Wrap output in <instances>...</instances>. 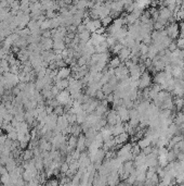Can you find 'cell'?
Wrapping results in <instances>:
<instances>
[{"instance_id":"8","label":"cell","mask_w":184,"mask_h":186,"mask_svg":"<svg viewBox=\"0 0 184 186\" xmlns=\"http://www.w3.org/2000/svg\"><path fill=\"white\" fill-rule=\"evenodd\" d=\"M146 166L148 167V168H151V167H157L158 166V154L157 152H151L150 155H147L146 156Z\"/></svg>"},{"instance_id":"4","label":"cell","mask_w":184,"mask_h":186,"mask_svg":"<svg viewBox=\"0 0 184 186\" xmlns=\"http://www.w3.org/2000/svg\"><path fill=\"white\" fill-rule=\"evenodd\" d=\"M172 77L171 73H167L165 71H159L156 72L153 77V81H154L155 84H158V85H162L164 83H166L168 79H170Z\"/></svg>"},{"instance_id":"18","label":"cell","mask_w":184,"mask_h":186,"mask_svg":"<svg viewBox=\"0 0 184 186\" xmlns=\"http://www.w3.org/2000/svg\"><path fill=\"white\" fill-rule=\"evenodd\" d=\"M182 72H183V68L172 67L171 75H172V77H174V79H182Z\"/></svg>"},{"instance_id":"20","label":"cell","mask_w":184,"mask_h":186,"mask_svg":"<svg viewBox=\"0 0 184 186\" xmlns=\"http://www.w3.org/2000/svg\"><path fill=\"white\" fill-rule=\"evenodd\" d=\"M82 133V129L81 125H78V124H70V134L75 136H79L80 134Z\"/></svg>"},{"instance_id":"31","label":"cell","mask_w":184,"mask_h":186,"mask_svg":"<svg viewBox=\"0 0 184 186\" xmlns=\"http://www.w3.org/2000/svg\"><path fill=\"white\" fill-rule=\"evenodd\" d=\"M153 146L152 145H150V146H147V147H145V148H143L142 150H141V151L143 152V154L144 155H146V156H147V155H150L151 152H153Z\"/></svg>"},{"instance_id":"10","label":"cell","mask_w":184,"mask_h":186,"mask_svg":"<svg viewBox=\"0 0 184 186\" xmlns=\"http://www.w3.org/2000/svg\"><path fill=\"white\" fill-rule=\"evenodd\" d=\"M119 174L117 171H112L110 174L107 175V184L110 185H116L119 183Z\"/></svg>"},{"instance_id":"23","label":"cell","mask_w":184,"mask_h":186,"mask_svg":"<svg viewBox=\"0 0 184 186\" xmlns=\"http://www.w3.org/2000/svg\"><path fill=\"white\" fill-rule=\"evenodd\" d=\"M138 145L140 146L141 149H143V148H145V147H147V146L151 145V140L148 137H146V136L145 137H142L138 140Z\"/></svg>"},{"instance_id":"33","label":"cell","mask_w":184,"mask_h":186,"mask_svg":"<svg viewBox=\"0 0 184 186\" xmlns=\"http://www.w3.org/2000/svg\"><path fill=\"white\" fill-rule=\"evenodd\" d=\"M179 30H180L179 37H183L184 38V22H181L180 24H179Z\"/></svg>"},{"instance_id":"3","label":"cell","mask_w":184,"mask_h":186,"mask_svg":"<svg viewBox=\"0 0 184 186\" xmlns=\"http://www.w3.org/2000/svg\"><path fill=\"white\" fill-rule=\"evenodd\" d=\"M105 118H106V121H107L108 125H115V124L122 123L115 108H114V109H112V110H108V111L106 112V114H105Z\"/></svg>"},{"instance_id":"9","label":"cell","mask_w":184,"mask_h":186,"mask_svg":"<svg viewBox=\"0 0 184 186\" xmlns=\"http://www.w3.org/2000/svg\"><path fill=\"white\" fill-rule=\"evenodd\" d=\"M129 74H130V76L140 79L141 74H142V70H141L140 64H139V63H134L133 65H131V67L129 68Z\"/></svg>"},{"instance_id":"22","label":"cell","mask_w":184,"mask_h":186,"mask_svg":"<svg viewBox=\"0 0 184 186\" xmlns=\"http://www.w3.org/2000/svg\"><path fill=\"white\" fill-rule=\"evenodd\" d=\"M101 89H102L103 93H104L105 95L107 96V95H110V94H113V93H114L115 87L112 86L110 84L106 83V84H104V85H102V88H101Z\"/></svg>"},{"instance_id":"16","label":"cell","mask_w":184,"mask_h":186,"mask_svg":"<svg viewBox=\"0 0 184 186\" xmlns=\"http://www.w3.org/2000/svg\"><path fill=\"white\" fill-rule=\"evenodd\" d=\"M146 162V155L143 154L142 151L138 155V156L134 157V166L139 167V166H142Z\"/></svg>"},{"instance_id":"26","label":"cell","mask_w":184,"mask_h":186,"mask_svg":"<svg viewBox=\"0 0 184 186\" xmlns=\"http://www.w3.org/2000/svg\"><path fill=\"white\" fill-rule=\"evenodd\" d=\"M113 20H114V19H113L110 15H107V16H105V18L101 19V22H102V26H104L105 29H106V27H108L110 24H112Z\"/></svg>"},{"instance_id":"19","label":"cell","mask_w":184,"mask_h":186,"mask_svg":"<svg viewBox=\"0 0 184 186\" xmlns=\"http://www.w3.org/2000/svg\"><path fill=\"white\" fill-rule=\"evenodd\" d=\"M76 122L78 124H81L84 123V121L87 120V117H88V113H87L84 110H81V111H79L78 113H76Z\"/></svg>"},{"instance_id":"1","label":"cell","mask_w":184,"mask_h":186,"mask_svg":"<svg viewBox=\"0 0 184 186\" xmlns=\"http://www.w3.org/2000/svg\"><path fill=\"white\" fill-rule=\"evenodd\" d=\"M152 82H153V77L152 75L150 74L148 71H144L141 74L140 79H139V88L138 89H144L147 88L152 85Z\"/></svg>"},{"instance_id":"12","label":"cell","mask_w":184,"mask_h":186,"mask_svg":"<svg viewBox=\"0 0 184 186\" xmlns=\"http://www.w3.org/2000/svg\"><path fill=\"white\" fill-rule=\"evenodd\" d=\"M77 140H78V136H75V135H70L69 137L67 138V140H66V144H67V147L68 149H69V151L72 152L73 150L76 148L77 146Z\"/></svg>"},{"instance_id":"17","label":"cell","mask_w":184,"mask_h":186,"mask_svg":"<svg viewBox=\"0 0 184 186\" xmlns=\"http://www.w3.org/2000/svg\"><path fill=\"white\" fill-rule=\"evenodd\" d=\"M120 63H121V60L118 58V56L117 57H113V58H110V61H108V68L110 69H113V70H115L116 68H118L119 65H120Z\"/></svg>"},{"instance_id":"39","label":"cell","mask_w":184,"mask_h":186,"mask_svg":"<svg viewBox=\"0 0 184 186\" xmlns=\"http://www.w3.org/2000/svg\"><path fill=\"white\" fill-rule=\"evenodd\" d=\"M183 60H184V57H183Z\"/></svg>"},{"instance_id":"6","label":"cell","mask_w":184,"mask_h":186,"mask_svg":"<svg viewBox=\"0 0 184 186\" xmlns=\"http://www.w3.org/2000/svg\"><path fill=\"white\" fill-rule=\"evenodd\" d=\"M117 113H118L120 120H121L122 123H126V122H129L130 120V114H129V109L127 107H125L124 105L118 106V107H115Z\"/></svg>"},{"instance_id":"35","label":"cell","mask_w":184,"mask_h":186,"mask_svg":"<svg viewBox=\"0 0 184 186\" xmlns=\"http://www.w3.org/2000/svg\"><path fill=\"white\" fill-rule=\"evenodd\" d=\"M6 173H8V170H7V168L3 166V164L0 163V176L3 175V174H6Z\"/></svg>"},{"instance_id":"13","label":"cell","mask_w":184,"mask_h":186,"mask_svg":"<svg viewBox=\"0 0 184 186\" xmlns=\"http://www.w3.org/2000/svg\"><path fill=\"white\" fill-rule=\"evenodd\" d=\"M78 38H79L80 44H86L87 41H90V38H91L90 32L87 30H84V32H81V33H79L78 34Z\"/></svg>"},{"instance_id":"38","label":"cell","mask_w":184,"mask_h":186,"mask_svg":"<svg viewBox=\"0 0 184 186\" xmlns=\"http://www.w3.org/2000/svg\"><path fill=\"white\" fill-rule=\"evenodd\" d=\"M0 102H1V95H0Z\"/></svg>"},{"instance_id":"34","label":"cell","mask_w":184,"mask_h":186,"mask_svg":"<svg viewBox=\"0 0 184 186\" xmlns=\"http://www.w3.org/2000/svg\"><path fill=\"white\" fill-rule=\"evenodd\" d=\"M176 48H178V46H176V41H171V44L169 45L168 48H167V49H169V50H170L171 52H172V51H174Z\"/></svg>"},{"instance_id":"25","label":"cell","mask_w":184,"mask_h":186,"mask_svg":"<svg viewBox=\"0 0 184 186\" xmlns=\"http://www.w3.org/2000/svg\"><path fill=\"white\" fill-rule=\"evenodd\" d=\"M33 157H34V150L33 149H27V150H25V151H23V154H22V158L25 161L32 160Z\"/></svg>"},{"instance_id":"36","label":"cell","mask_w":184,"mask_h":186,"mask_svg":"<svg viewBox=\"0 0 184 186\" xmlns=\"http://www.w3.org/2000/svg\"><path fill=\"white\" fill-rule=\"evenodd\" d=\"M48 184H49V185H58V184H59V181H58V178H53V180L49 181V182H48Z\"/></svg>"},{"instance_id":"32","label":"cell","mask_w":184,"mask_h":186,"mask_svg":"<svg viewBox=\"0 0 184 186\" xmlns=\"http://www.w3.org/2000/svg\"><path fill=\"white\" fill-rule=\"evenodd\" d=\"M176 46H178V48L182 49L183 47H184V38H183V37H179L178 41H176Z\"/></svg>"},{"instance_id":"24","label":"cell","mask_w":184,"mask_h":186,"mask_svg":"<svg viewBox=\"0 0 184 186\" xmlns=\"http://www.w3.org/2000/svg\"><path fill=\"white\" fill-rule=\"evenodd\" d=\"M122 48H124V46H122V45L120 44L119 41H117L115 45H113L112 47H110V52H112L113 55H117V53H118Z\"/></svg>"},{"instance_id":"29","label":"cell","mask_w":184,"mask_h":186,"mask_svg":"<svg viewBox=\"0 0 184 186\" xmlns=\"http://www.w3.org/2000/svg\"><path fill=\"white\" fill-rule=\"evenodd\" d=\"M68 169H69V163H68V162H63V163L61 164L60 171L62 172V174H66L68 171Z\"/></svg>"},{"instance_id":"2","label":"cell","mask_w":184,"mask_h":186,"mask_svg":"<svg viewBox=\"0 0 184 186\" xmlns=\"http://www.w3.org/2000/svg\"><path fill=\"white\" fill-rule=\"evenodd\" d=\"M165 30H166L168 37L174 39L178 38L179 34H180V30H179V24L176 22H169L168 24L165 26Z\"/></svg>"},{"instance_id":"28","label":"cell","mask_w":184,"mask_h":186,"mask_svg":"<svg viewBox=\"0 0 184 186\" xmlns=\"http://www.w3.org/2000/svg\"><path fill=\"white\" fill-rule=\"evenodd\" d=\"M53 112H54V113H55V114L59 117V115H63V114H64V112H65V109L62 107V106H60V105H59V106H56V107L53 109Z\"/></svg>"},{"instance_id":"37","label":"cell","mask_w":184,"mask_h":186,"mask_svg":"<svg viewBox=\"0 0 184 186\" xmlns=\"http://www.w3.org/2000/svg\"><path fill=\"white\" fill-rule=\"evenodd\" d=\"M181 111H183V112H184V105H183V108H182V110H181Z\"/></svg>"},{"instance_id":"14","label":"cell","mask_w":184,"mask_h":186,"mask_svg":"<svg viewBox=\"0 0 184 186\" xmlns=\"http://www.w3.org/2000/svg\"><path fill=\"white\" fill-rule=\"evenodd\" d=\"M94 50H95L96 53L107 52V51H110V46H108L106 41H103V43H101V44L96 45V46H94Z\"/></svg>"},{"instance_id":"7","label":"cell","mask_w":184,"mask_h":186,"mask_svg":"<svg viewBox=\"0 0 184 186\" xmlns=\"http://www.w3.org/2000/svg\"><path fill=\"white\" fill-rule=\"evenodd\" d=\"M56 100L59 101V103L60 105H66V103L68 102V101L70 100V98H72V96H70V93L68 89H63V90H61L60 93L58 94V95L55 96Z\"/></svg>"},{"instance_id":"5","label":"cell","mask_w":184,"mask_h":186,"mask_svg":"<svg viewBox=\"0 0 184 186\" xmlns=\"http://www.w3.org/2000/svg\"><path fill=\"white\" fill-rule=\"evenodd\" d=\"M114 73H115V76L120 81V79H127V77H128L129 69L125 65L124 62H121L119 67L114 70Z\"/></svg>"},{"instance_id":"30","label":"cell","mask_w":184,"mask_h":186,"mask_svg":"<svg viewBox=\"0 0 184 186\" xmlns=\"http://www.w3.org/2000/svg\"><path fill=\"white\" fill-rule=\"evenodd\" d=\"M147 51H148V45L141 43V45H140V55H147Z\"/></svg>"},{"instance_id":"21","label":"cell","mask_w":184,"mask_h":186,"mask_svg":"<svg viewBox=\"0 0 184 186\" xmlns=\"http://www.w3.org/2000/svg\"><path fill=\"white\" fill-rule=\"evenodd\" d=\"M173 103L174 106H176V109L178 110V111H181L183 108V105H184V97H176L173 99Z\"/></svg>"},{"instance_id":"27","label":"cell","mask_w":184,"mask_h":186,"mask_svg":"<svg viewBox=\"0 0 184 186\" xmlns=\"http://www.w3.org/2000/svg\"><path fill=\"white\" fill-rule=\"evenodd\" d=\"M166 158H167V160H168V162L176 161V155L174 154V151L172 149H169L168 152H167V155H166Z\"/></svg>"},{"instance_id":"15","label":"cell","mask_w":184,"mask_h":186,"mask_svg":"<svg viewBox=\"0 0 184 186\" xmlns=\"http://www.w3.org/2000/svg\"><path fill=\"white\" fill-rule=\"evenodd\" d=\"M84 148H86V136L80 134V135L78 136V140H77L76 149L82 152L84 150Z\"/></svg>"},{"instance_id":"11","label":"cell","mask_w":184,"mask_h":186,"mask_svg":"<svg viewBox=\"0 0 184 186\" xmlns=\"http://www.w3.org/2000/svg\"><path fill=\"white\" fill-rule=\"evenodd\" d=\"M117 56H118V58L121 60V62H125V61L128 60V59L130 58L131 49L128 48V47H124V48H122L121 50H120L119 52L117 53Z\"/></svg>"}]
</instances>
